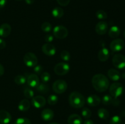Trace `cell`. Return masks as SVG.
Returning <instances> with one entry per match:
<instances>
[{"mask_svg":"<svg viewBox=\"0 0 125 124\" xmlns=\"http://www.w3.org/2000/svg\"><path fill=\"white\" fill-rule=\"evenodd\" d=\"M30 102L27 99H23L19 102L18 108L21 111H26L30 108Z\"/></svg>","mask_w":125,"mask_h":124,"instance_id":"44dd1931","label":"cell"},{"mask_svg":"<svg viewBox=\"0 0 125 124\" xmlns=\"http://www.w3.org/2000/svg\"><path fill=\"white\" fill-rule=\"evenodd\" d=\"M14 81L17 84V85H23L24 84L26 81V78L25 76L22 75H17L14 78Z\"/></svg>","mask_w":125,"mask_h":124,"instance_id":"484cf974","label":"cell"},{"mask_svg":"<svg viewBox=\"0 0 125 124\" xmlns=\"http://www.w3.org/2000/svg\"><path fill=\"white\" fill-rule=\"evenodd\" d=\"M24 63L29 68H33L37 64L38 59L37 56L32 52H27L23 57Z\"/></svg>","mask_w":125,"mask_h":124,"instance_id":"277c9868","label":"cell"},{"mask_svg":"<svg viewBox=\"0 0 125 124\" xmlns=\"http://www.w3.org/2000/svg\"><path fill=\"white\" fill-rule=\"evenodd\" d=\"M107 75L113 81H118L121 77L120 73L115 69H110L107 72Z\"/></svg>","mask_w":125,"mask_h":124,"instance_id":"ffe728a7","label":"cell"},{"mask_svg":"<svg viewBox=\"0 0 125 124\" xmlns=\"http://www.w3.org/2000/svg\"><path fill=\"white\" fill-rule=\"evenodd\" d=\"M32 104L35 108H41L45 106L46 105V99L44 97L42 96H37L33 97L32 98Z\"/></svg>","mask_w":125,"mask_h":124,"instance_id":"30bf717a","label":"cell"},{"mask_svg":"<svg viewBox=\"0 0 125 124\" xmlns=\"http://www.w3.org/2000/svg\"><path fill=\"white\" fill-rule=\"evenodd\" d=\"M63 14H64L63 10L61 7H55L52 10V16L56 18H61V17H63Z\"/></svg>","mask_w":125,"mask_h":124,"instance_id":"d4e9b609","label":"cell"},{"mask_svg":"<svg viewBox=\"0 0 125 124\" xmlns=\"http://www.w3.org/2000/svg\"><path fill=\"white\" fill-rule=\"evenodd\" d=\"M109 36L112 38H116L120 34V29L118 26H112L109 30Z\"/></svg>","mask_w":125,"mask_h":124,"instance_id":"7402d4cb","label":"cell"},{"mask_svg":"<svg viewBox=\"0 0 125 124\" xmlns=\"http://www.w3.org/2000/svg\"><path fill=\"white\" fill-rule=\"evenodd\" d=\"M68 30L63 26H57L53 29V35L57 38L64 39L68 36Z\"/></svg>","mask_w":125,"mask_h":124,"instance_id":"52a82bcc","label":"cell"},{"mask_svg":"<svg viewBox=\"0 0 125 124\" xmlns=\"http://www.w3.org/2000/svg\"><path fill=\"white\" fill-rule=\"evenodd\" d=\"M55 73L58 75H64L70 71V66L68 63L61 62L56 64L54 68Z\"/></svg>","mask_w":125,"mask_h":124,"instance_id":"8992f818","label":"cell"},{"mask_svg":"<svg viewBox=\"0 0 125 124\" xmlns=\"http://www.w3.org/2000/svg\"><path fill=\"white\" fill-rule=\"evenodd\" d=\"M68 102L73 108H81L85 105V99L82 94L77 91H74L70 94Z\"/></svg>","mask_w":125,"mask_h":124,"instance_id":"7a4b0ae2","label":"cell"},{"mask_svg":"<svg viewBox=\"0 0 125 124\" xmlns=\"http://www.w3.org/2000/svg\"><path fill=\"white\" fill-rule=\"evenodd\" d=\"M125 47V42L123 40L115 38L110 44V48L114 52H118L122 51Z\"/></svg>","mask_w":125,"mask_h":124,"instance_id":"9c48e42d","label":"cell"},{"mask_svg":"<svg viewBox=\"0 0 125 124\" xmlns=\"http://www.w3.org/2000/svg\"><path fill=\"white\" fill-rule=\"evenodd\" d=\"M42 52L48 56L54 55L56 52V49L53 44L51 43H46L42 47Z\"/></svg>","mask_w":125,"mask_h":124,"instance_id":"8fae6325","label":"cell"},{"mask_svg":"<svg viewBox=\"0 0 125 124\" xmlns=\"http://www.w3.org/2000/svg\"><path fill=\"white\" fill-rule=\"evenodd\" d=\"M101 98L95 94L90 95L89 97L87 98L86 102L88 105L90 106H96L99 105L101 103Z\"/></svg>","mask_w":125,"mask_h":124,"instance_id":"4fadbf2b","label":"cell"},{"mask_svg":"<svg viewBox=\"0 0 125 124\" xmlns=\"http://www.w3.org/2000/svg\"><path fill=\"white\" fill-rule=\"evenodd\" d=\"M68 87L67 82L63 80H57L52 85V89L57 94H62L66 91Z\"/></svg>","mask_w":125,"mask_h":124,"instance_id":"5b68a950","label":"cell"},{"mask_svg":"<svg viewBox=\"0 0 125 124\" xmlns=\"http://www.w3.org/2000/svg\"><path fill=\"white\" fill-rule=\"evenodd\" d=\"M42 30L44 32L48 33L52 29V26L50 24L49 22H44L42 24Z\"/></svg>","mask_w":125,"mask_h":124,"instance_id":"f1b7e54d","label":"cell"},{"mask_svg":"<svg viewBox=\"0 0 125 124\" xmlns=\"http://www.w3.org/2000/svg\"><path fill=\"white\" fill-rule=\"evenodd\" d=\"M84 124H94V123L93 120H90V119H87L86 120L84 121Z\"/></svg>","mask_w":125,"mask_h":124,"instance_id":"ee69618b","label":"cell"},{"mask_svg":"<svg viewBox=\"0 0 125 124\" xmlns=\"http://www.w3.org/2000/svg\"><path fill=\"white\" fill-rule=\"evenodd\" d=\"M11 26L7 23H4L0 26V36L2 38H6L10 34Z\"/></svg>","mask_w":125,"mask_h":124,"instance_id":"9a60e30c","label":"cell"},{"mask_svg":"<svg viewBox=\"0 0 125 124\" xmlns=\"http://www.w3.org/2000/svg\"><path fill=\"white\" fill-rule=\"evenodd\" d=\"M42 119L45 121H50L54 117V112L51 109H45L41 113Z\"/></svg>","mask_w":125,"mask_h":124,"instance_id":"e0dca14e","label":"cell"},{"mask_svg":"<svg viewBox=\"0 0 125 124\" xmlns=\"http://www.w3.org/2000/svg\"><path fill=\"white\" fill-rule=\"evenodd\" d=\"M124 91L123 85L120 83L115 82L112 83L109 87V92L111 96L114 98H118L122 96Z\"/></svg>","mask_w":125,"mask_h":124,"instance_id":"3957f363","label":"cell"},{"mask_svg":"<svg viewBox=\"0 0 125 124\" xmlns=\"http://www.w3.org/2000/svg\"><path fill=\"white\" fill-rule=\"evenodd\" d=\"M112 63L117 68L123 69L125 68V56L120 53H117L112 58Z\"/></svg>","mask_w":125,"mask_h":124,"instance_id":"ba28073f","label":"cell"},{"mask_svg":"<svg viewBox=\"0 0 125 124\" xmlns=\"http://www.w3.org/2000/svg\"><path fill=\"white\" fill-rule=\"evenodd\" d=\"M25 2L28 4H32L34 3V0H25Z\"/></svg>","mask_w":125,"mask_h":124,"instance_id":"f6af8a7d","label":"cell"},{"mask_svg":"<svg viewBox=\"0 0 125 124\" xmlns=\"http://www.w3.org/2000/svg\"><path fill=\"white\" fill-rule=\"evenodd\" d=\"M110 53L109 50L107 48H103L101 49L100 51H99L98 53V57L100 61L102 62H104L108 60L109 58Z\"/></svg>","mask_w":125,"mask_h":124,"instance_id":"ac0fdd59","label":"cell"},{"mask_svg":"<svg viewBox=\"0 0 125 124\" xmlns=\"http://www.w3.org/2000/svg\"><path fill=\"white\" fill-rule=\"evenodd\" d=\"M6 43L4 40L2 38H0V49H3L6 47Z\"/></svg>","mask_w":125,"mask_h":124,"instance_id":"ab89813d","label":"cell"},{"mask_svg":"<svg viewBox=\"0 0 125 124\" xmlns=\"http://www.w3.org/2000/svg\"><path fill=\"white\" fill-rule=\"evenodd\" d=\"M112 100H113V98L112 96L109 95H105L102 98V103L104 105H109L112 104Z\"/></svg>","mask_w":125,"mask_h":124,"instance_id":"83f0119b","label":"cell"},{"mask_svg":"<svg viewBox=\"0 0 125 124\" xmlns=\"http://www.w3.org/2000/svg\"><path fill=\"white\" fill-rule=\"evenodd\" d=\"M61 57L65 62H68L70 60V53L67 51H63L61 53Z\"/></svg>","mask_w":125,"mask_h":124,"instance_id":"836d02e7","label":"cell"},{"mask_svg":"<svg viewBox=\"0 0 125 124\" xmlns=\"http://www.w3.org/2000/svg\"><path fill=\"white\" fill-rule=\"evenodd\" d=\"M68 124H82L83 120L80 115L76 114H71L68 118Z\"/></svg>","mask_w":125,"mask_h":124,"instance_id":"d6986e66","label":"cell"},{"mask_svg":"<svg viewBox=\"0 0 125 124\" xmlns=\"http://www.w3.org/2000/svg\"><path fill=\"white\" fill-rule=\"evenodd\" d=\"M7 2V0H0V9L5 6Z\"/></svg>","mask_w":125,"mask_h":124,"instance_id":"b9f144b4","label":"cell"},{"mask_svg":"<svg viewBox=\"0 0 125 124\" xmlns=\"http://www.w3.org/2000/svg\"><path fill=\"white\" fill-rule=\"evenodd\" d=\"M122 77L125 79V73H123V74H122Z\"/></svg>","mask_w":125,"mask_h":124,"instance_id":"7dc6e473","label":"cell"},{"mask_svg":"<svg viewBox=\"0 0 125 124\" xmlns=\"http://www.w3.org/2000/svg\"><path fill=\"white\" fill-rule=\"evenodd\" d=\"M98 115L103 120H107L109 117V113L104 108H100L98 111Z\"/></svg>","mask_w":125,"mask_h":124,"instance_id":"cb8c5ba5","label":"cell"},{"mask_svg":"<svg viewBox=\"0 0 125 124\" xmlns=\"http://www.w3.org/2000/svg\"><path fill=\"white\" fill-rule=\"evenodd\" d=\"M81 114L83 117L87 119H89V118L91 117L92 112L91 111H90V109H89L88 108H84L83 109H82Z\"/></svg>","mask_w":125,"mask_h":124,"instance_id":"4dcf8cb0","label":"cell"},{"mask_svg":"<svg viewBox=\"0 0 125 124\" xmlns=\"http://www.w3.org/2000/svg\"><path fill=\"white\" fill-rule=\"evenodd\" d=\"M57 2L61 6H67L69 4L70 0H57Z\"/></svg>","mask_w":125,"mask_h":124,"instance_id":"74e56055","label":"cell"},{"mask_svg":"<svg viewBox=\"0 0 125 124\" xmlns=\"http://www.w3.org/2000/svg\"><path fill=\"white\" fill-rule=\"evenodd\" d=\"M26 81L28 86L31 88H36L40 83L39 77L35 74H29L27 78Z\"/></svg>","mask_w":125,"mask_h":124,"instance_id":"7c38bea8","label":"cell"},{"mask_svg":"<svg viewBox=\"0 0 125 124\" xmlns=\"http://www.w3.org/2000/svg\"><path fill=\"white\" fill-rule=\"evenodd\" d=\"M23 93H24V96L26 98H32L33 96H34V92H33L31 88H27L23 91Z\"/></svg>","mask_w":125,"mask_h":124,"instance_id":"d6a6232c","label":"cell"},{"mask_svg":"<svg viewBox=\"0 0 125 124\" xmlns=\"http://www.w3.org/2000/svg\"><path fill=\"white\" fill-rule=\"evenodd\" d=\"M112 104L114 106H118L120 104V100L118 99V98H114L112 100Z\"/></svg>","mask_w":125,"mask_h":124,"instance_id":"60d3db41","label":"cell"},{"mask_svg":"<svg viewBox=\"0 0 125 124\" xmlns=\"http://www.w3.org/2000/svg\"><path fill=\"white\" fill-rule=\"evenodd\" d=\"M14 124H31V122L28 118L20 117L16 119Z\"/></svg>","mask_w":125,"mask_h":124,"instance_id":"f546056e","label":"cell"},{"mask_svg":"<svg viewBox=\"0 0 125 124\" xmlns=\"http://www.w3.org/2000/svg\"><path fill=\"white\" fill-rule=\"evenodd\" d=\"M17 1H21V0H17Z\"/></svg>","mask_w":125,"mask_h":124,"instance_id":"681fc988","label":"cell"},{"mask_svg":"<svg viewBox=\"0 0 125 124\" xmlns=\"http://www.w3.org/2000/svg\"><path fill=\"white\" fill-rule=\"evenodd\" d=\"M4 73V68L3 66L0 63V76H2Z\"/></svg>","mask_w":125,"mask_h":124,"instance_id":"7bdbcfd3","label":"cell"},{"mask_svg":"<svg viewBox=\"0 0 125 124\" xmlns=\"http://www.w3.org/2000/svg\"><path fill=\"white\" fill-rule=\"evenodd\" d=\"M108 25L105 21H100L95 27V31L98 35H104L107 31Z\"/></svg>","mask_w":125,"mask_h":124,"instance_id":"5bb4252c","label":"cell"},{"mask_svg":"<svg viewBox=\"0 0 125 124\" xmlns=\"http://www.w3.org/2000/svg\"><path fill=\"white\" fill-rule=\"evenodd\" d=\"M96 17L99 19H105L107 18V15L105 11L103 10H98L96 12Z\"/></svg>","mask_w":125,"mask_h":124,"instance_id":"1f68e13d","label":"cell"},{"mask_svg":"<svg viewBox=\"0 0 125 124\" xmlns=\"http://www.w3.org/2000/svg\"><path fill=\"white\" fill-rule=\"evenodd\" d=\"M122 124V119L118 115H114L110 120L109 124Z\"/></svg>","mask_w":125,"mask_h":124,"instance_id":"e575fe53","label":"cell"},{"mask_svg":"<svg viewBox=\"0 0 125 124\" xmlns=\"http://www.w3.org/2000/svg\"><path fill=\"white\" fill-rule=\"evenodd\" d=\"M57 101H58V97L56 95L51 94L48 97L47 102L50 105H54L57 103Z\"/></svg>","mask_w":125,"mask_h":124,"instance_id":"4316f807","label":"cell"},{"mask_svg":"<svg viewBox=\"0 0 125 124\" xmlns=\"http://www.w3.org/2000/svg\"><path fill=\"white\" fill-rule=\"evenodd\" d=\"M54 40V36L51 34H48L45 36V41H46L47 43H50L52 42Z\"/></svg>","mask_w":125,"mask_h":124,"instance_id":"f35d334b","label":"cell"},{"mask_svg":"<svg viewBox=\"0 0 125 124\" xmlns=\"http://www.w3.org/2000/svg\"><path fill=\"white\" fill-rule=\"evenodd\" d=\"M50 79H51V75L47 72H43L42 74L41 80L43 81V83H48L50 81Z\"/></svg>","mask_w":125,"mask_h":124,"instance_id":"d590c367","label":"cell"},{"mask_svg":"<svg viewBox=\"0 0 125 124\" xmlns=\"http://www.w3.org/2000/svg\"><path fill=\"white\" fill-rule=\"evenodd\" d=\"M37 91L42 94H46L50 91V86L45 83H40L36 87Z\"/></svg>","mask_w":125,"mask_h":124,"instance_id":"603a6c76","label":"cell"},{"mask_svg":"<svg viewBox=\"0 0 125 124\" xmlns=\"http://www.w3.org/2000/svg\"><path fill=\"white\" fill-rule=\"evenodd\" d=\"M123 36H124V37L125 38V30L124 31V32H123Z\"/></svg>","mask_w":125,"mask_h":124,"instance_id":"c3c4849f","label":"cell"},{"mask_svg":"<svg viewBox=\"0 0 125 124\" xmlns=\"http://www.w3.org/2000/svg\"><path fill=\"white\" fill-rule=\"evenodd\" d=\"M92 84L96 91L102 92L109 88V81L104 75L98 74L94 75L92 79Z\"/></svg>","mask_w":125,"mask_h":124,"instance_id":"6da1fadb","label":"cell"},{"mask_svg":"<svg viewBox=\"0 0 125 124\" xmlns=\"http://www.w3.org/2000/svg\"><path fill=\"white\" fill-rule=\"evenodd\" d=\"M43 71V68L41 65L37 64L34 67V71L35 73V74H40Z\"/></svg>","mask_w":125,"mask_h":124,"instance_id":"8d00e7d4","label":"cell"},{"mask_svg":"<svg viewBox=\"0 0 125 124\" xmlns=\"http://www.w3.org/2000/svg\"><path fill=\"white\" fill-rule=\"evenodd\" d=\"M12 120L10 114L7 111L0 110V122L2 124H7Z\"/></svg>","mask_w":125,"mask_h":124,"instance_id":"2e32d148","label":"cell"},{"mask_svg":"<svg viewBox=\"0 0 125 124\" xmlns=\"http://www.w3.org/2000/svg\"><path fill=\"white\" fill-rule=\"evenodd\" d=\"M58 124V123H56V122H52V123H49V124Z\"/></svg>","mask_w":125,"mask_h":124,"instance_id":"bcb514c9","label":"cell"}]
</instances>
